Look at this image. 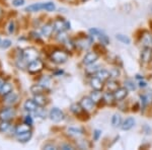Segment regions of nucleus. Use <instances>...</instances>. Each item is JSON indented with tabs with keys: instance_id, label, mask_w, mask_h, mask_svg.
Masks as SVG:
<instances>
[{
	"instance_id": "obj_10",
	"label": "nucleus",
	"mask_w": 152,
	"mask_h": 150,
	"mask_svg": "<svg viewBox=\"0 0 152 150\" xmlns=\"http://www.w3.org/2000/svg\"><path fill=\"white\" fill-rule=\"evenodd\" d=\"M91 43H92V38H91V36H90V37H88V38H83V39L77 40L75 45L77 47H79L80 49H82V50H84V49H87L88 47L91 45Z\"/></svg>"
},
{
	"instance_id": "obj_8",
	"label": "nucleus",
	"mask_w": 152,
	"mask_h": 150,
	"mask_svg": "<svg viewBox=\"0 0 152 150\" xmlns=\"http://www.w3.org/2000/svg\"><path fill=\"white\" fill-rule=\"evenodd\" d=\"M89 33L91 34L92 36H96L97 38L99 39L102 44H104V45H109V43H110L109 38H107V36L102 33V31H99V29H90Z\"/></svg>"
},
{
	"instance_id": "obj_40",
	"label": "nucleus",
	"mask_w": 152,
	"mask_h": 150,
	"mask_svg": "<svg viewBox=\"0 0 152 150\" xmlns=\"http://www.w3.org/2000/svg\"><path fill=\"white\" fill-rule=\"evenodd\" d=\"M11 46V41L10 40H3L0 43V48L2 49H7Z\"/></svg>"
},
{
	"instance_id": "obj_28",
	"label": "nucleus",
	"mask_w": 152,
	"mask_h": 150,
	"mask_svg": "<svg viewBox=\"0 0 152 150\" xmlns=\"http://www.w3.org/2000/svg\"><path fill=\"white\" fill-rule=\"evenodd\" d=\"M122 117L120 115L118 114H115L114 116H113L112 118V125L113 127L115 128H118V127H121L122 126Z\"/></svg>"
},
{
	"instance_id": "obj_52",
	"label": "nucleus",
	"mask_w": 152,
	"mask_h": 150,
	"mask_svg": "<svg viewBox=\"0 0 152 150\" xmlns=\"http://www.w3.org/2000/svg\"><path fill=\"white\" fill-rule=\"evenodd\" d=\"M1 41H2V40H1V39H0V43H1Z\"/></svg>"
},
{
	"instance_id": "obj_11",
	"label": "nucleus",
	"mask_w": 152,
	"mask_h": 150,
	"mask_svg": "<svg viewBox=\"0 0 152 150\" xmlns=\"http://www.w3.org/2000/svg\"><path fill=\"white\" fill-rule=\"evenodd\" d=\"M127 95H128V89H127L126 87H119L116 91L114 92L115 100H116L117 102L123 100Z\"/></svg>"
},
{
	"instance_id": "obj_29",
	"label": "nucleus",
	"mask_w": 152,
	"mask_h": 150,
	"mask_svg": "<svg viewBox=\"0 0 152 150\" xmlns=\"http://www.w3.org/2000/svg\"><path fill=\"white\" fill-rule=\"evenodd\" d=\"M107 89H109L111 92H115L118 89V88H119V83H118L116 80L112 79V80L107 81Z\"/></svg>"
},
{
	"instance_id": "obj_4",
	"label": "nucleus",
	"mask_w": 152,
	"mask_h": 150,
	"mask_svg": "<svg viewBox=\"0 0 152 150\" xmlns=\"http://www.w3.org/2000/svg\"><path fill=\"white\" fill-rule=\"evenodd\" d=\"M15 110L13 108H4L0 110V121H10L15 117Z\"/></svg>"
},
{
	"instance_id": "obj_6",
	"label": "nucleus",
	"mask_w": 152,
	"mask_h": 150,
	"mask_svg": "<svg viewBox=\"0 0 152 150\" xmlns=\"http://www.w3.org/2000/svg\"><path fill=\"white\" fill-rule=\"evenodd\" d=\"M49 117H50V119L52 120L53 122L59 123L64 120L65 115H64V113H63V110H61L60 109H58V108H53V109L50 110V113H49Z\"/></svg>"
},
{
	"instance_id": "obj_22",
	"label": "nucleus",
	"mask_w": 152,
	"mask_h": 150,
	"mask_svg": "<svg viewBox=\"0 0 152 150\" xmlns=\"http://www.w3.org/2000/svg\"><path fill=\"white\" fill-rule=\"evenodd\" d=\"M28 131H31V125L26 124H21V125H18V126L15 127V134L18 135V134H23V133H26Z\"/></svg>"
},
{
	"instance_id": "obj_48",
	"label": "nucleus",
	"mask_w": 152,
	"mask_h": 150,
	"mask_svg": "<svg viewBox=\"0 0 152 150\" xmlns=\"http://www.w3.org/2000/svg\"><path fill=\"white\" fill-rule=\"evenodd\" d=\"M146 85H147V84H146V82H144V81L142 82V81H141L140 84H139V86H140V87H145Z\"/></svg>"
},
{
	"instance_id": "obj_30",
	"label": "nucleus",
	"mask_w": 152,
	"mask_h": 150,
	"mask_svg": "<svg viewBox=\"0 0 152 150\" xmlns=\"http://www.w3.org/2000/svg\"><path fill=\"white\" fill-rule=\"evenodd\" d=\"M99 70H100L99 65H92V64H90L86 68V73L88 75H94V74H96Z\"/></svg>"
},
{
	"instance_id": "obj_50",
	"label": "nucleus",
	"mask_w": 152,
	"mask_h": 150,
	"mask_svg": "<svg viewBox=\"0 0 152 150\" xmlns=\"http://www.w3.org/2000/svg\"><path fill=\"white\" fill-rule=\"evenodd\" d=\"M67 1H71V2H72V1H74V0H67Z\"/></svg>"
},
{
	"instance_id": "obj_3",
	"label": "nucleus",
	"mask_w": 152,
	"mask_h": 150,
	"mask_svg": "<svg viewBox=\"0 0 152 150\" xmlns=\"http://www.w3.org/2000/svg\"><path fill=\"white\" fill-rule=\"evenodd\" d=\"M44 68V63L40 59H36V60L31 61L28 64V70L31 74H37V73L41 72Z\"/></svg>"
},
{
	"instance_id": "obj_31",
	"label": "nucleus",
	"mask_w": 152,
	"mask_h": 150,
	"mask_svg": "<svg viewBox=\"0 0 152 150\" xmlns=\"http://www.w3.org/2000/svg\"><path fill=\"white\" fill-rule=\"evenodd\" d=\"M141 41H142V44H143L145 47H149V46H150V44H151V42H152L151 36L149 35L148 33H144V36L142 37Z\"/></svg>"
},
{
	"instance_id": "obj_20",
	"label": "nucleus",
	"mask_w": 152,
	"mask_h": 150,
	"mask_svg": "<svg viewBox=\"0 0 152 150\" xmlns=\"http://www.w3.org/2000/svg\"><path fill=\"white\" fill-rule=\"evenodd\" d=\"M34 100H35V102H37V105H38L39 107H41V108L44 107V105H47V102H48L47 97H46L43 93H42V94H35Z\"/></svg>"
},
{
	"instance_id": "obj_7",
	"label": "nucleus",
	"mask_w": 152,
	"mask_h": 150,
	"mask_svg": "<svg viewBox=\"0 0 152 150\" xmlns=\"http://www.w3.org/2000/svg\"><path fill=\"white\" fill-rule=\"evenodd\" d=\"M94 104L95 102L91 100L90 97H82V100H80V105L82 107V109L86 112H91L94 109Z\"/></svg>"
},
{
	"instance_id": "obj_38",
	"label": "nucleus",
	"mask_w": 152,
	"mask_h": 150,
	"mask_svg": "<svg viewBox=\"0 0 152 150\" xmlns=\"http://www.w3.org/2000/svg\"><path fill=\"white\" fill-rule=\"evenodd\" d=\"M125 87L128 90H135L136 89V85L132 80H126L125 81Z\"/></svg>"
},
{
	"instance_id": "obj_12",
	"label": "nucleus",
	"mask_w": 152,
	"mask_h": 150,
	"mask_svg": "<svg viewBox=\"0 0 152 150\" xmlns=\"http://www.w3.org/2000/svg\"><path fill=\"white\" fill-rule=\"evenodd\" d=\"M99 59V55L95 52H88L86 55L83 58V64L85 65H90V64H94L95 61Z\"/></svg>"
},
{
	"instance_id": "obj_47",
	"label": "nucleus",
	"mask_w": 152,
	"mask_h": 150,
	"mask_svg": "<svg viewBox=\"0 0 152 150\" xmlns=\"http://www.w3.org/2000/svg\"><path fill=\"white\" fill-rule=\"evenodd\" d=\"M3 84H4V80L2 79L1 77H0V89H1V87L3 86Z\"/></svg>"
},
{
	"instance_id": "obj_46",
	"label": "nucleus",
	"mask_w": 152,
	"mask_h": 150,
	"mask_svg": "<svg viewBox=\"0 0 152 150\" xmlns=\"http://www.w3.org/2000/svg\"><path fill=\"white\" fill-rule=\"evenodd\" d=\"M44 149H47V150H53V149H56V147L54 146L53 144H47L43 147Z\"/></svg>"
},
{
	"instance_id": "obj_1",
	"label": "nucleus",
	"mask_w": 152,
	"mask_h": 150,
	"mask_svg": "<svg viewBox=\"0 0 152 150\" xmlns=\"http://www.w3.org/2000/svg\"><path fill=\"white\" fill-rule=\"evenodd\" d=\"M51 61L56 64H63L68 60V53L63 50H55L53 51L50 56Z\"/></svg>"
},
{
	"instance_id": "obj_17",
	"label": "nucleus",
	"mask_w": 152,
	"mask_h": 150,
	"mask_svg": "<svg viewBox=\"0 0 152 150\" xmlns=\"http://www.w3.org/2000/svg\"><path fill=\"white\" fill-rule=\"evenodd\" d=\"M135 126V119L134 118H127L125 121L122 123V129L124 131H128Z\"/></svg>"
},
{
	"instance_id": "obj_16",
	"label": "nucleus",
	"mask_w": 152,
	"mask_h": 150,
	"mask_svg": "<svg viewBox=\"0 0 152 150\" xmlns=\"http://www.w3.org/2000/svg\"><path fill=\"white\" fill-rule=\"evenodd\" d=\"M39 105H37V102H35V100H28L26 102H24V110H28V112H36L37 109H38Z\"/></svg>"
},
{
	"instance_id": "obj_9",
	"label": "nucleus",
	"mask_w": 152,
	"mask_h": 150,
	"mask_svg": "<svg viewBox=\"0 0 152 150\" xmlns=\"http://www.w3.org/2000/svg\"><path fill=\"white\" fill-rule=\"evenodd\" d=\"M152 59V49L150 47H145L141 52V61L142 63L147 64Z\"/></svg>"
},
{
	"instance_id": "obj_45",
	"label": "nucleus",
	"mask_w": 152,
	"mask_h": 150,
	"mask_svg": "<svg viewBox=\"0 0 152 150\" xmlns=\"http://www.w3.org/2000/svg\"><path fill=\"white\" fill-rule=\"evenodd\" d=\"M61 148L64 149V150H73V149H74V147L71 146V145H69V144H64V145H62V147H61Z\"/></svg>"
},
{
	"instance_id": "obj_49",
	"label": "nucleus",
	"mask_w": 152,
	"mask_h": 150,
	"mask_svg": "<svg viewBox=\"0 0 152 150\" xmlns=\"http://www.w3.org/2000/svg\"><path fill=\"white\" fill-rule=\"evenodd\" d=\"M1 13H2V10H1V8H0V15H1Z\"/></svg>"
},
{
	"instance_id": "obj_18",
	"label": "nucleus",
	"mask_w": 152,
	"mask_h": 150,
	"mask_svg": "<svg viewBox=\"0 0 152 150\" xmlns=\"http://www.w3.org/2000/svg\"><path fill=\"white\" fill-rule=\"evenodd\" d=\"M31 136H33L31 131H28L26 133H23V134H18V142H20V143H26V142H28L29 140H31Z\"/></svg>"
},
{
	"instance_id": "obj_37",
	"label": "nucleus",
	"mask_w": 152,
	"mask_h": 150,
	"mask_svg": "<svg viewBox=\"0 0 152 150\" xmlns=\"http://www.w3.org/2000/svg\"><path fill=\"white\" fill-rule=\"evenodd\" d=\"M44 9H45L46 11H54L56 9V6L53 2H46V3L44 4Z\"/></svg>"
},
{
	"instance_id": "obj_27",
	"label": "nucleus",
	"mask_w": 152,
	"mask_h": 150,
	"mask_svg": "<svg viewBox=\"0 0 152 150\" xmlns=\"http://www.w3.org/2000/svg\"><path fill=\"white\" fill-rule=\"evenodd\" d=\"M96 77H99V79H100V80H102V81H107L110 77H111V75H110V72H109L107 70L102 69V70H99V71H97Z\"/></svg>"
},
{
	"instance_id": "obj_33",
	"label": "nucleus",
	"mask_w": 152,
	"mask_h": 150,
	"mask_svg": "<svg viewBox=\"0 0 152 150\" xmlns=\"http://www.w3.org/2000/svg\"><path fill=\"white\" fill-rule=\"evenodd\" d=\"M104 100L107 102V104L112 105L113 102H114V100H115V97H114V92L111 93V91H110V92L104 93Z\"/></svg>"
},
{
	"instance_id": "obj_32",
	"label": "nucleus",
	"mask_w": 152,
	"mask_h": 150,
	"mask_svg": "<svg viewBox=\"0 0 152 150\" xmlns=\"http://www.w3.org/2000/svg\"><path fill=\"white\" fill-rule=\"evenodd\" d=\"M70 110H71V112H72L73 114L76 115V116L80 115V114H81L82 110H84L82 109L81 105H80V104H74V105H71V109Z\"/></svg>"
},
{
	"instance_id": "obj_42",
	"label": "nucleus",
	"mask_w": 152,
	"mask_h": 150,
	"mask_svg": "<svg viewBox=\"0 0 152 150\" xmlns=\"http://www.w3.org/2000/svg\"><path fill=\"white\" fill-rule=\"evenodd\" d=\"M24 4V0H12V5L15 7L23 6Z\"/></svg>"
},
{
	"instance_id": "obj_51",
	"label": "nucleus",
	"mask_w": 152,
	"mask_h": 150,
	"mask_svg": "<svg viewBox=\"0 0 152 150\" xmlns=\"http://www.w3.org/2000/svg\"><path fill=\"white\" fill-rule=\"evenodd\" d=\"M81 1H87V0H81Z\"/></svg>"
},
{
	"instance_id": "obj_39",
	"label": "nucleus",
	"mask_w": 152,
	"mask_h": 150,
	"mask_svg": "<svg viewBox=\"0 0 152 150\" xmlns=\"http://www.w3.org/2000/svg\"><path fill=\"white\" fill-rule=\"evenodd\" d=\"M110 75H111V77L113 79H115V78H118L120 76V70L118 69V68H114V69H112L110 71Z\"/></svg>"
},
{
	"instance_id": "obj_35",
	"label": "nucleus",
	"mask_w": 152,
	"mask_h": 150,
	"mask_svg": "<svg viewBox=\"0 0 152 150\" xmlns=\"http://www.w3.org/2000/svg\"><path fill=\"white\" fill-rule=\"evenodd\" d=\"M116 38H117V40H118V41H120L121 43H123V44H126V45H129L130 42H131V40H130L128 37L125 36V35H121V34L117 35V36H116Z\"/></svg>"
},
{
	"instance_id": "obj_44",
	"label": "nucleus",
	"mask_w": 152,
	"mask_h": 150,
	"mask_svg": "<svg viewBox=\"0 0 152 150\" xmlns=\"http://www.w3.org/2000/svg\"><path fill=\"white\" fill-rule=\"evenodd\" d=\"M100 134H102V132H100L99 130H95L94 133V140H99Z\"/></svg>"
},
{
	"instance_id": "obj_21",
	"label": "nucleus",
	"mask_w": 152,
	"mask_h": 150,
	"mask_svg": "<svg viewBox=\"0 0 152 150\" xmlns=\"http://www.w3.org/2000/svg\"><path fill=\"white\" fill-rule=\"evenodd\" d=\"M67 132L69 135H71V136H74V137H79V136H82L83 135V130L81 129V128H77V127L68 128Z\"/></svg>"
},
{
	"instance_id": "obj_13",
	"label": "nucleus",
	"mask_w": 152,
	"mask_h": 150,
	"mask_svg": "<svg viewBox=\"0 0 152 150\" xmlns=\"http://www.w3.org/2000/svg\"><path fill=\"white\" fill-rule=\"evenodd\" d=\"M140 98H141V102L144 107L152 104V90H148V91H145L144 93H142L140 95Z\"/></svg>"
},
{
	"instance_id": "obj_19",
	"label": "nucleus",
	"mask_w": 152,
	"mask_h": 150,
	"mask_svg": "<svg viewBox=\"0 0 152 150\" xmlns=\"http://www.w3.org/2000/svg\"><path fill=\"white\" fill-rule=\"evenodd\" d=\"M54 31V26L51 23H47L45 24V26L42 28V35L44 37H46V38H49L51 35H52Z\"/></svg>"
},
{
	"instance_id": "obj_24",
	"label": "nucleus",
	"mask_w": 152,
	"mask_h": 150,
	"mask_svg": "<svg viewBox=\"0 0 152 150\" xmlns=\"http://www.w3.org/2000/svg\"><path fill=\"white\" fill-rule=\"evenodd\" d=\"M44 4L45 3H35V4H31V5L28 6L26 8V11L28 12H37V11H40L42 9H44Z\"/></svg>"
},
{
	"instance_id": "obj_34",
	"label": "nucleus",
	"mask_w": 152,
	"mask_h": 150,
	"mask_svg": "<svg viewBox=\"0 0 152 150\" xmlns=\"http://www.w3.org/2000/svg\"><path fill=\"white\" fill-rule=\"evenodd\" d=\"M10 128L9 121H1L0 122V133H6Z\"/></svg>"
},
{
	"instance_id": "obj_23",
	"label": "nucleus",
	"mask_w": 152,
	"mask_h": 150,
	"mask_svg": "<svg viewBox=\"0 0 152 150\" xmlns=\"http://www.w3.org/2000/svg\"><path fill=\"white\" fill-rule=\"evenodd\" d=\"M12 85L10 84V83L8 82H4L3 86L1 87V89H0V95H2V97H5V95H7L8 93H10L12 91Z\"/></svg>"
},
{
	"instance_id": "obj_43",
	"label": "nucleus",
	"mask_w": 152,
	"mask_h": 150,
	"mask_svg": "<svg viewBox=\"0 0 152 150\" xmlns=\"http://www.w3.org/2000/svg\"><path fill=\"white\" fill-rule=\"evenodd\" d=\"M24 123H26V124L31 126V124H33V118H31V116H26V119H24Z\"/></svg>"
},
{
	"instance_id": "obj_36",
	"label": "nucleus",
	"mask_w": 152,
	"mask_h": 150,
	"mask_svg": "<svg viewBox=\"0 0 152 150\" xmlns=\"http://www.w3.org/2000/svg\"><path fill=\"white\" fill-rule=\"evenodd\" d=\"M40 84L43 85V86L45 87L46 89L50 88V86H51V80H50V78H48V77H43V78H42V80L40 81Z\"/></svg>"
},
{
	"instance_id": "obj_15",
	"label": "nucleus",
	"mask_w": 152,
	"mask_h": 150,
	"mask_svg": "<svg viewBox=\"0 0 152 150\" xmlns=\"http://www.w3.org/2000/svg\"><path fill=\"white\" fill-rule=\"evenodd\" d=\"M90 85L95 90H102V87H104V81L100 80L99 77L95 76V77H92L90 79Z\"/></svg>"
},
{
	"instance_id": "obj_5",
	"label": "nucleus",
	"mask_w": 152,
	"mask_h": 150,
	"mask_svg": "<svg viewBox=\"0 0 152 150\" xmlns=\"http://www.w3.org/2000/svg\"><path fill=\"white\" fill-rule=\"evenodd\" d=\"M54 26V31H57V33H61V31H65L67 29H70V23L64 19H56L53 23Z\"/></svg>"
},
{
	"instance_id": "obj_14",
	"label": "nucleus",
	"mask_w": 152,
	"mask_h": 150,
	"mask_svg": "<svg viewBox=\"0 0 152 150\" xmlns=\"http://www.w3.org/2000/svg\"><path fill=\"white\" fill-rule=\"evenodd\" d=\"M18 95L13 91H11L10 93H8V94L4 97V102L8 105L15 104V102H18Z\"/></svg>"
},
{
	"instance_id": "obj_2",
	"label": "nucleus",
	"mask_w": 152,
	"mask_h": 150,
	"mask_svg": "<svg viewBox=\"0 0 152 150\" xmlns=\"http://www.w3.org/2000/svg\"><path fill=\"white\" fill-rule=\"evenodd\" d=\"M23 57L24 59V61L28 64L31 61L39 59V52L35 48H26L23 52Z\"/></svg>"
},
{
	"instance_id": "obj_41",
	"label": "nucleus",
	"mask_w": 152,
	"mask_h": 150,
	"mask_svg": "<svg viewBox=\"0 0 152 150\" xmlns=\"http://www.w3.org/2000/svg\"><path fill=\"white\" fill-rule=\"evenodd\" d=\"M7 29H8V33L10 34V35H12V34L14 33V31H15V24H14V21L11 20L10 23H9Z\"/></svg>"
},
{
	"instance_id": "obj_25",
	"label": "nucleus",
	"mask_w": 152,
	"mask_h": 150,
	"mask_svg": "<svg viewBox=\"0 0 152 150\" xmlns=\"http://www.w3.org/2000/svg\"><path fill=\"white\" fill-rule=\"evenodd\" d=\"M90 97H91V100H94V102H99L102 100H104V94L100 92V90L94 89V91H92L91 94H90Z\"/></svg>"
},
{
	"instance_id": "obj_26",
	"label": "nucleus",
	"mask_w": 152,
	"mask_h": 150,
	"mask_svg": "<svg viewBox=\"0 0 152 150\" xmlns=\"http://www.w3.org/2000/svg\"><path fill=\"white\" fill-rule=\"evenodd\" d=\"M46 90V88L43 86L42 84H34L33 86L31 87V91L34 93V94H42L44 93V91Z\"/></svg>"
}]
</instances>
